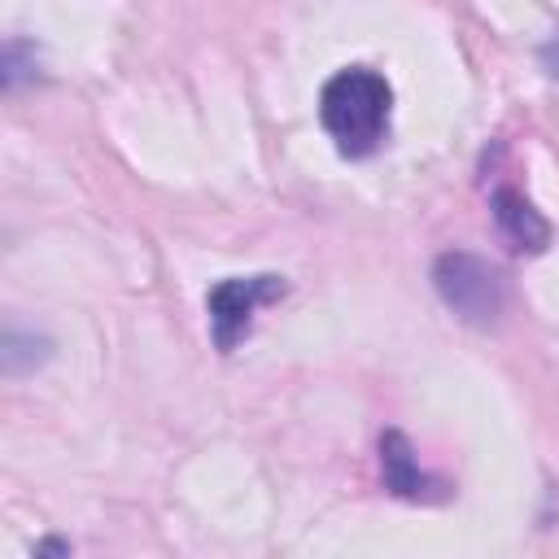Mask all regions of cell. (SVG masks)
I'll return each mask as SVG.
<instances>
[{
    "instance_id": "cell-3",
    "label": "cell",
    "mask_w": 559,
    "mask_h": 559,
    "mask_svg": "<svg viewBox=\"0 0 559 559\" xmlns=\"http://www.w3.org/2000/svg\"><path fill=\"white\" fill-rule=\"evenodd\" d=\"M284 297V280L280 275H236V280H218L205 297L210 310V328H214V345L218 349H236V341L249 332L253 310L262 301Z\"/></svg>"
},
{
    "instance_id": "cell-5",
    "label": "cell",
    "mask_w": 559,
    "mask_h": 559,
    "mask_svg": "<svg viewBox=\"0 0 559 559\" xmlns=\"http://www.w3.org/2000/svg\"><path fill=\"white\" fill-rule=\"evenodd\" d=\"M380 467H384V485H389L397 498H424L428 485H432V480L419 472L415 450H411V441H406L397 428H389V432L380 437Z\"/></svg>"
},
{
    "instance_id": "cell-1",
    "label": "cell",
    "mask_w": 559,
    "mask_h": 559,
    "mask_svg": "<svg viewBox=\"0 0 559 559\" xmlns=\"http://www.w3.org/2000/svg\"><path fill=\"white\" fill-rule=\"evenodd\" d=\"M393 87L367 66L336 70L319 92V118L345 157H371L389 135Z\"/></svg>"
},
{
    "instance_id": "cell-2",
    "label": "cell",
    "mask_w": 559,
    "mask_h": 559,
    "mask_svg": "<svg viewBox=\"0 0 559 559\" xmlns=\"http://www.w3.org/2000/svg\"><path fill=\"white\" fill-rule=\"evenodd\" d=\"M432 284L441 301L467 323H489L502 310V275L476 253H441L432 266Z\"/></svg>"
},
{
    "instance_id": "cell-4",
    "label": "cell",
    "mask_w": 559,
    "mask_h": 559,
    "mask_svg": "<svg viewBox=\"0 0 559 559\" xmlns=\"http://www.w3.org/2000/svg\"><path fill=\"white\" fill-rule=\"evenodd\" d=\"M493 218H498L502 236H507L515 249L542 253V249L550 245V223H546L515 188H493Z\"/></svg>"
}]
</instances>
